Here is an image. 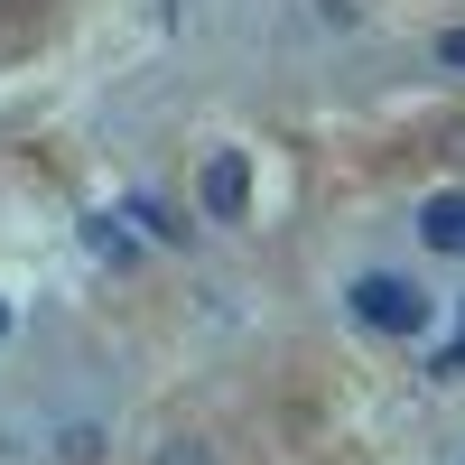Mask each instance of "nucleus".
Masks as SVG:
<instances>
[{
    "label": "nucleus",
    "instance_id": "7",
    "mask_svg": "<svg viewBox=\"0 0 465 465\" xmlns=\"http://www.w3.org/2000/svg\"><path fill=\"white\" fill-rule=\"evenodd\" d=\"M0 344H10V298H0Z\"/></svg>",
    "mask_w": 465,
    "mask_h": 465
},
{
    "label": "nucleus",
    "instance_id": "2",
    "mask_svg": "<svg viewBox=\"0 0 465 465\" xmlns=\"http://www.w3.org/2000/svg\"><path fill=\"white\" fill-rule=\"evenodd\" d=\"M242 196H252V168H242V159H214V168H205V214L232 223V214H242Z\"/></svg>",
    "mask_w": 465,
    "mask_h": 465
},
{
    "label": "nucleus",
    "instance_id": "6",
    "mask_svg": "<svg viewBox=\"0 0 465 465\" xmlns=\"http://www.w3.org/2000/svg\"><path fill=\"white\" fill-rule=\"evenodd\" d=\"M168 465H205V456H196V447H177V456H168Z\"/></svg>",
    "mask_w": 465,
    "mask_h": 465
},
{
    "label": "nucleus",
    "instance_id": "3",
    "mask_svg": "<svg viewBox=\"0 0 465 465\" xmlns=\"http://www.w3.org/2000/svg\"><path fill=\"white\" fill-rule=\"evenodd\" d=\"M419 232H429V252L465 261V196H429V214H419Z\"/></svg>",
    "mask_w": 465,
    "mask_h": 465
},
{
    "label": "nucleus",
    "instance_id": "5",
    "mask_svg": "<svg viewBox=\"0 0 465 465\" xmlns=\"http://www.w3.org/2000/svg\"><path fill=\"white\" fill-rule=\"evenodd\" d=\"M438 65H456V74H465V28H447V37H438Z\"/></svg>",
    "mask_w": 465,
    "mask_h": 465
},
{
    "label": "nucleus",
    "instance_id": "4",
    "mask_svg": "<svg viewBox=\"0 0 465 465\" xmlns=\"http://www.w3.org/2000/svg\"><path fill=\"white\" fill-rule=\"evenodd\" d=\"M131 223L149 232V242H186V223H177V214H168L159 196H131Z\"/></svg>",
    "mask_w": 465,
    "mask_h": 465
},
{
    "label": "nucleus",
    "instance_id": "1",
    "mask_svg": "<svg viewBox=\"0 0 465 465\" xmlns=\"http://www.w3.org/2000/svg\"><path fill=\"white\" fill-rule=\"evenodd\" d=\"M354 317L381 326V335H419L429 326V298H419V280H401V270H363L354 280Z\"/></svg>",
    "mask_w": 465,
    "mask_h": 465
}]
</instances>
